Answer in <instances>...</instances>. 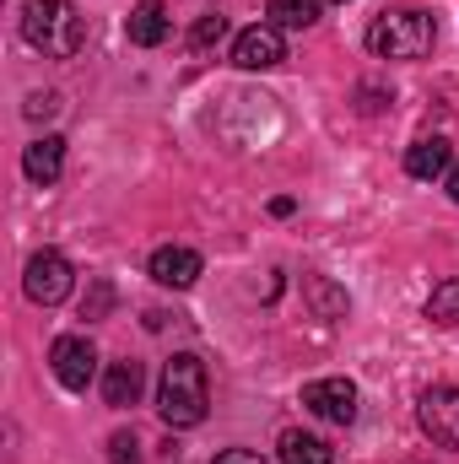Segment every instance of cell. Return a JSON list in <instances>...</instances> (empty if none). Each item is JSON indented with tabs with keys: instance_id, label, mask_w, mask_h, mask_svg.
Returning <instances> with one entry per match:
<instances>
[{
	"instance_id": "1",
	"label": "cell",
	"mask_w": 459,
	"mask_h": 464,
	"mask_svg": "<svg viewBox=\"0 0 459 464\" xmlns=\"http://www.w3.org/2000/svg\"><path fill=\"white\" fill-rule=\"evenodd\" d=\"M157 411L168 427H200L206 411H211V383H206V362L179 351L168 367H162V383H157Z\"/></svg>"
},
{
	"instance_id": "2",
	"label": "cell",
	"mask_w": 459,
	"mask_h": 464,
	"mask_svg": "<svg viewBox=\"0 0 459 464\" xmlns=\"http://www.w3.org/2000/svg\"><path fill=\"white\" fill-rule=\"evenodd\" d=\"M22 38L49 60H76L87 44V16L71 0H27L22 5Z\"/></svg>"
},
{
	"instance_id": "3",
	"label": "cell",
	"mask_w": 459,
	"mask_h": 464,
	"mask_svg": "<svg viewBox=\"0 0 459 464\" xmlns=\"http://www.w3.org/2000/svg\"><path fill=\"white\" fill-rule=\"evenodd\" d=\"M433 44H438V22L427 11H411V5L378 11L367 27V49L378 60H422V54H433Z\"/></svg>"
},
{
	"instance_id": "4",
	"label": "cell",
	"mask_w": 459,
	"mask_h": 464,
	"mask_svg": "<svg viewBox=\"0 0 459 464\" xmlns=\"http://www.w3.org/2000/svg\"><path fill=\"white\" fill-rule=\"evenodd\" d=\"M22 286H27V297H33L38 308H54V303H65V297H71V286H76V270H71V259H65L60 248H38V254L27 259V276H22Z\"/></svg>"
},
{
	"instance_id": "5",
	"label": "cell",
	"mask_w": 459,
	"mask_h": 464,
	"mask_svg": "<svg viewBox=\"0 0 459 464\" xmlns=\"http://www.w3.org/2000/svg\"><path fill=\"white\" fill-rule=\"evenodd\" d=\"M416 421H422V432H427L438 449H459V389L454 383H433V389H422V400H416Z\"/></svg>"
},
{
	"instance_id": "6",
	"label": "cell",
	"mask_w": 459,
	"mask_h": 464,
	"mask_svg": "<svg viewBox=\"0 0 459 464\" xmlns=\"http://www.w3.org/2000/svg\"><path fill=\"white\" fill-rule=\"evenodd\" d=\"M49 372L65 383V389H87L93 383V372H98V351L87 335H60L54 346H49Z\"/></svg>"
},
{
	"instance_id": "7",
	"label": "cell",
	"mask_w": 459,
	"mask_h": 464,
	"mask_svg": "<svg viewBox=\"0 0 459 464\" xmlns=\"http://www.w3.org/2000/svg\"><path fill=\"white\" fill-rule=\"evenodd\" d=\"M281 60H287V38H281V27H270V22H259V27H249V33L232 38V65H238V71H270V65H281Z\"/></svg>"
},
{
	"instance_id": "8",
	"label": "cell",
	"mask_w": 459,
	"mask_h": 464,
	"mask_svg": "<svg viewBox=\"0 0 459 464\" xmlns=\"http://www.w3.org/2000/svg\"><path fill=\"white\" fill-rule=\"evenodd\" d=\"M303 405H308L314 416L336 421V427H351V421H356V383H351V378H314V383L303 389Z\"/></svg>"
},
{
	"instance_id": "9",
	"label": "cell",
	"mask_w": 459,
	"mask_h": 464,
	"mask_svg": "<svg viewBox=\"0 0 459 464\" xmlns=\"http://www.w3.org/2000/svg\"><path fill=\"white\" fill-rule=\"evenodd\" d=\"M200 254L195 248H179V243H168V248H157L151 254V281L157 286H173V292H184V286H195L200 281Z\"/></svg>"
},
{
	"instance_id": "10",
	"label": "cell",
	"mask_w": 459,
	"mask_h": 464,
	"mask_svg": "<svg viewBox=\"0 0 459 464\" xmlns=\"http://www.w3.org/2000/svg\"><path fill=\"white\" fill-rule=\"evenodd\" d=\"M60 168H65V135H38V140L22 151V173H27L33 184H54Z\"/></svg>"
},
{
	"instance_id": "11",
	"label": "cell",
	"mask_w": 459,
	"mask_h": 464,
	"mask_svg": "<svg viewBox=\"0 0 459 464\" xmlns=\"http://www.w3.org/2000/svg\"><path fill=\"white\" fill-rule=\"evenodd\" d=\"M124 33H130V44H141V49H157V44L168 38V5H162V0H141V5L130 11Z\"/></svg>"
},
{
	"instance_id": "12",
	"label": "cell",
	"mask_w": 459,
	"mask_h": 464,
	"mask_svg": "<svg viewBox=\"0 0 459 464\" xmlns=\"http://www.w3.org/2000/svg\"><path fill=\"white\" fill-rule=\"evenodd\" d=\"M141 389H146V372H141V362H114L109 372H103V400L114 405V411H124V405H135L141 400Z\"/></svg>"
},
{
	"instance_id": "13",
	"label": "cell",
	"mask_w": 459,
	"mask_h": 464,
	"mask_svg": "<svg viewBox=\"0 0 459 464\" xmlns=\"http://www.w3.org/2000/svg\"><path fill=\"white\" fill-rule=\"evenodd\" d=\"M449 162H454V151H449V140H416L411 151H405V173L411 179H444L449 173Z\"/></svg>"
},
{
	"instance_id": "14",
	"label": "cell",
	"mask_w": 459,
	"mask_h": 464,
	"mask_svg": "<svg viewBox=\"0 0 459 464\" xmlns=\"http://www.w3.org/2000/svg\"><path fill=\"white\" fill-rule=\"evenodd\" d=\"M281 464H336V454H330V443L325 438H314V432H281Z\"/></svg>"
},
{
	"instance_id": "15",
	"label": "cell",
	"mask_w": 459,
	"mask_h": 464,
	"mask_svg": "<svg viewBox=\"0 0 459 464\" xmlns=\"http://www.w3.org/2000/svg\"><path fill=\"white\" fill-rule=\"evenodd\" d=\"M265 11H270V27H292V33H303V27L319 22L325 0H270Z\"/></svg>"
},
{
	"instance_id": "16",
	"label": "cell",
	"mask_w": 459,
	"mask_h": 464,
	"mask_svg": "<svg viewBox=\"0 0 459 464\" xmlns=\"http://www.w3.org/2000/svg\"><path fill=\"white\" fill-rule=\"evenodd\" d=\"M427 319H433V324H449V330L459 324V276H449V281L433 286V297H427Z\"/></svg>"
},
{
	"instance_id": "17",
	"label": "cell",
	"mask_w": 459,
	"mask_h": 464,
	"mask_svg": "<svg viewBox=\"0 0 459 464\" xmlns=\"http://www.w3.org/2000/svg\"><path fill=\"white\" fill-rule=\"evenodd\" d=\"M109 314H114V281H93L87 297H82V319L93 324V319H109Z\"/></svg>"
},
{
	"instance_id": "18",
	"label": "cell",
	"mask_w": 459,
	"mask_h": 464,
	"mask_svg": "<svg viewBox=\"0 0 459 464\" xmlns=\"http://www.w3.org/2000/svg\"><path fill=\"white\" fill-rule=\"evenodd\" d=\"M222 38H228V16H200L195 33H190L195 49H211V44H222Z\"/></svg>"
},
{
	"instance_id": "19",
	"label": "cell",
	"mask_w": 459,
	"mask_h": 464,
	"mask_svg": "<svg viewBox=\"0 0 459 464\" xmlns=\"http://www.w3.org/2000/svg\"><path fill=\"white\" fill-rule=\"evenodd\" d=\"M109 464H141V443H135V432H114V438H109Z\"/></svg>"
},
{
	"instance_id": "20",
	"label": "cell",
	"mask_w": 459,
	"mask_h": 464,
	"mask_svg": "<svg viewBox=\"0 0 459 464\" xmlns=\"http://www.w3.org/2000/svg\"><path fill=\"white\" fill-rule=\"evenodd\" d=\"M54 109H60V98H54V92H33V98L22 103V114L33 119V124H38V119H49Z\"/></svg>"
},
{
	"instance_id": "21",
	"label": "cell",
	"mask_w": 459,
	"mask_h": 464,
	"mask_svg": "<svg viewBox=\"0 0 459 464\" xmlns=\"http://www.w3.org/2000/svg\"><path fill=\"white\" fill-rule=\"evenodd\" d=\"M217 464H265V459H259V454H249V449H222Z\"/></svg>"
},
{
	"instance_id": "22",
	"label": "cell",
	"mask_w": 459,
	"mask_h": 464,
	"mask_svg": "<svg viewBox=\"0 0 459 464\" xmlns=\"http://www.w3.org/2000/svg\"><path fill=\"white\" fill-rule=\"evenodd\" d=\"M449 195H454V206H459V168H449Z\"/></svg>"
},
{
	"instance_id": "23",
	"label": "cell",
	"mask_w": 459,
	"mask_h": 464,
	"mask_svg": "<svg viewBox=\"0 0 459 464\" xmlns=\"http://www.w3.org/2000/svg\"><path fill=\"white\" fill-rule=\"evenodd\" d=\"M336 5H346V0H336Z\"/></svg>"
}]
</instances>
